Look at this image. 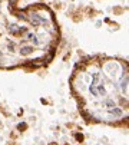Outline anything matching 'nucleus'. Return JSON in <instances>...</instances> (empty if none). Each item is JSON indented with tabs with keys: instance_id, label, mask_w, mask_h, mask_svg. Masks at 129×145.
I'll use <instances>...</instances> for the list:
<instances>
[{
	"instance_id": "2",
	"label": "nucleus",
	"mask_w": 129,
	"mask_h": 145,
	"mask_svg": "<svg viewBox=\"0 0 129 145\" xmlns=\"http://www.w3.org/2000/svg\"><path fill=\"white\" fill-rule=\"evenodd\" d=\"M17 0H0V69L36 71L53 60L59 33L43 6L17 9Z\"/></svg>"
},
{
	"instance_id": "1",
	"label": "nucleus",
	"mask_w": 129,
	"mask_h": 145,
	"mask_svg": "<svg viewBox=\"0 0 129 145\" xmlns=\"http://www.w3.org/2000/svg\"><path fill=\"white\" fill-rule=\"evenodd\" d=\"M128 62L121 57L93 55L75 65L69 86L80 115L92 123L126 127Z\"/></svg>"
}]
</instances>
